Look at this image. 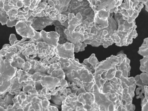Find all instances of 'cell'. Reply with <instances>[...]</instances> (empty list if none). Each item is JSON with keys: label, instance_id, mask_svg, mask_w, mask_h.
I'll return each instance as SVG.
<instances>
[{"label": "cell", "instance_id": "21", "mask_svg": "<svg viewBox=\"0 0 148 111\" xmlns=\"http://www.w3.org/2000/svg\"><path fill=\"white\" fill-rule=\"evenodd\" d=\"M46 16V14L44 10H43L41 13L37 15V17H43V16Z\"/></svg>", "mask_w": 148, "mask_h": 111}, {"label": "cell", "instance_id": "17", "mask_svg": "<svg viewBox=\"0 0 148 111\" xmlns=\"http://www.w3.org/2000/svg\"><path fill=\"white\" fill-rule=\"evenodd\" d=\"M10 44L11 46H13L16 43V42L18 40L16 38V36L14 34H11L10 35V38H9Z\"/></svg>", "mask_w": 148, "mask_h": 111}, {"label": "cell", "instance_id": "20", "mask_svg": "<svg viewBox=\"0 0 148 111\" xmlns=\"http://www.w3.org/2000/svg\"><path fill=\"white\" fill-rule=\"evenodd\" d=\"M48 3H47L46 2H41L40 3L38 7H42L44 10L45 8L46 7L47 5H48Z\"/></svg>", "mask_w": 148, "mask_h": 111}, {"label": "cell", "instance_id": "3", "mask_svg": "<svg viewBox=\"0 0 148 111\" xmlns=\"http://www.w3.org/2000/svg\"><path fill=\"white\" fill-rule=\"evenodd\" d=\"M41 39L39 42H43L48 44L55 49L58 45L60 35L56 31L47 32L45 30L40 31Z\"/></svg>", "mask_w": 148, "mask_h": 111}, {"label": "cell", "instance_id": "13", "mask_svg": "<svg viewBox=\"0 0 148 111\" xmlns=\"http://www.w3.org/2000/svg\"><path fill=\"white\" fill-rule=\"evenodd\" d=\"M42 0H33L30 6V10L31 11H35L38 7Z\"/></svg>", "mask_w": 148, "mask_h": 111}, {"label": "cell", "instance_id": "14", "mask_svg": "<svg viewBox=\"0 0 148 111\" xmlns=\"http://www.w3.org/2000/svg\"><path fill=\"white\" fill-rule=\"evenodd\" d=\"M140 75V79L145 86H148V74L143 73Z\"/></svg>", "mask_w": 148, "mask_h": 111}, {"label": "cell", "instance_id": "7", "mask_svg": "<svg viewBox=\"0 0 148 111\" xmlns=\"http://www.w3.org/2000/svg\"><path fill=\"white\" fill-rule=\"evenodd\" d=\"M68 24L67 29L71 33H73L78 26L82 25V22L76 17L74 14L70 13L68 15Z\"/></svg>", "mask_w": 148, "mask_h": 111}, {"label": "cell", "instance_id": "12", "mask_svg": "<svg viewBox=\"0 0 148 111\" xmlns=\"http://www.w3.org/2000/svg\"><path fill=\"white\" fill-rule=\"evenodd\" d=\"M141 102L142 111H148V93L145 94Z\"/></svg>", "mask_w": 148, "mask_h": 111}, {"label": "cell", "instance_id": "23", "mask_svg": "<svg viewBox=\"0 0 148 111\" xmlns=\"http://www.w3.org/2000/svg\"><path fill=\"white\" fill-rule=\"evenodd\" d=\"M76 16L78 19L80 20V21H82L83 20V16L80 13H77V14H76Z\"/></svg>", "mask_w": 148, "mask_h": 111}, {"label": "cell", "instance_id": "25", "mask_svg": "<svg viewBox=\"0 0 148 111\" xmlns=\"http://www.w3.org/2000/svg\"><path fill=\"white\" fill-rule=\"evenodd\" d=\"M50 7H51V6H50V5H47V6L46 7L45 9L44 10V11H47V10H48V9H49V8H50Z\"/></svg>", "mask_w": 148, "mask_h": 111}, {"label": "cell", "instance_id": "8", "mask_svg": "<svg viewBox=\"0 0 148 111\" xmlns=\"http://www.w3.org/2000/svg\"><path fill=\"white\" fill-rule=\"evenodd\" d=\"M136 81V85H137L138 88L136 90V93L137 96L136 99H142V101L145 98L143 94H145V85L143 84L142 81L140 79V75H137L134 78Z\"/></svg>", "mask_w": 148, "mask_h": 111}, {"label": "cell", "instance_id": "16", "mask_svg": "<svg viewBox=\"0 0 148 111\" xmlns=\"http://www.w3.org/2000/svg\"><path fill=\"white\" fill-rule=\"evenodd\" d=\"M20 21V20L18 19V18L14 21H11L10 19H8L7 23H6L7 26L8 27H12L14 26H15V27L16 24L18 23V22Z\"/></svg>", "mask_w": 148, "mask_h": 111}, {"label": "cell", "instance_id": "24", "mask_svg": "<svg viewBox=\"0 0 148 111\" xmlns=\"http://www.w3.org/2000/svg\"><path fill=\"white\" fill-rule=\"evenodd\" d=\"M23 10L25 11V12H28L30 11V8L28 7H25V8H23Z\"/></svg>", "mask_w": 148, "mask_h": 111}, {"label": "cell", "instance_id": "1", "mask_svg": "<svg viewBox=\"0 0 148 111\" xmlns=\"http://www.w3.org/2000/svg\"><path fill=\"white\" fill-rule=\"evenodd\" d=\"M32 21H20L15 26L17 33L23 38L33 39L35 36V29L32 27Z\"/></svg>", "mask_w": 148, "mask_h": 111}, {"label": "cell", "instance_id": "11", "mask_svg": "<svg viewBox=\"0 0 148 111\" xmlns=\"http://www.w3.org/2000/svg\"><path fill=\"white\" fill-rule=\"evenodd\" d=\"M0 21L2 25L6 24L8 21L9 19V16L7 14V12L5 11L4 9L0 8Z\"/></svg>", "mask_w": 148, "mask_h": 111}, {"label": "cell", "instance_id": "6", "mask_svg": "<svg viewBox=\"0 0 148 111\" xmlns=\"http://www.w3.org/2000/svg\"><path fill=\"white\" fill-rule=\"evenodd\" d=\"M64 33L68 41L73 44L83 42L85 41L84 35L79 30H75L73 33H71L68 29H66Z\"/></svg>", "mask_w": 148, "mask_h": 111}, {"label": "cell", "instance_id": "15", "mask_svg": "<svg viewBox=\"0 0 148 111\" xmlns=\"http://www.w3.org/2000/svg\"><path fill=\"white\" fill-rule=\"evenodd\" d=\"M18 9H13L11 10L9 12H7V14L8 15L9 17H14L17 18V16L18 14Z\"/></svg>", "mask_w": 148, "mask_h": 111}, {"label": "cell", "instance_id": "9", "mask_svg": "<svg viewBox=\"0 0 148 111\" xmlns=\"http://www.w3.org/2000/svg\"><path fill=\"white\" fill-rule=\"evenodd\" d=\"M58 4L55 8L59 11L60 14L67 11L71 0H57Z\"/></svg>", "mask_w": 148, "mask_h": 111}, {"label": "cell", "instance_id": "19", "mask_svg": "<svg viewBox=\"0 0 148 111\" xmlns=\"http://www.w3.org/2000/svg\"><path fill=\"white\" fill-rule=\"evenodd\" d=\"M32 0H24L23 3L24 4V8H25V7L30 8L31 4H32Z\"/></svg>", "mask_w": 148, "mask_h": 111}, {"label": "cell", "instance_id": "4", "mask_svg": "<svg viewBox=\"0 0 148 111\" xmlns=\"http://www.w3.org/2000/svg\"><path fill=\"white\" fill-rule=\"evenodd\" d=\"M37 54L41 59L49 60L54 56V49L50 47L48 44L43 42H39L36 44Z\"/></svg>", "mask_w": 148, "mask_h": 111}, {"label": "cell", "instance_id": "27", "mask_svg": "<svg viewBox=\"0 0 148 111\" xmlns=\"http://www.w3.org/2000/svg\"><path fill=\"white\" fill-rule=\"evenodd\" d=\"M47 1H49V0H47ZM52 1H55V0H52Z\"/></svg>", "mask_w": 148, "mask_h": 111}, {"label": "cell", "instance_id": "5", "mask_svg": "<svg viewBox=\"0 0 148 111\" xmlns=\"http://www.w3.org/2000/svg\"><path fill=\"white\" fill-rule=\"evenodd\" d=\"M54 21L52 20L49 16L43 17H35L32 21V27L35 30H43L47 26L52 25Z\"/></svg>", "mask_w": 148, "mask_h": 111}, {"label": "cell", "instance_id": "22", "mask_svg": "<svg viewBox=\"0 0 148 111\" xmlns=\"http://www.w3.org/2000/svg\"><path fill=\"white\" fill-rule=\"evenodd\" d=\"M48 1V3H49L50 6H51V7H54V8H55L56 5H55V3H54L53 1H52V0H49V1Z\"/></svg>", "mask_w": 148, "mask_h": 111}, {"label": "cell", "instance_id": "18", "mask_svg": "<svg viewBox=\"0 0 148 111\" xmlns=\"http://www.w3.org/2000/svg\"><path fill=\"white\" fill-rule=\"evenodd\" d=\"M68 20V16L64 14H60V18L59 21L60 23H64L65 22Z\"/></svg>", "mask_w": 148, "mask_h": 111}, {"label": "cell", "instance_id": "26", "mask_svg": "<svg viewBox=\"0 0 148 111\" xmlns=\"http://www.w3.org/2000/svg\"><path fill=\"white\" fill-rule=\"evenodd\" d=\"M78 1H83V0H78ZM87 1H88L90 2V4H91V3L92 2V0H87Z\"/></svg>", "mask_w": 148, "mask_h": 111}, {"label": "cell", "instance_id": "2", "mask_svg": "<svg viewBox=\"0 0 148 111\" xmlns=\"http://www.w3.org/2000/svg\"><path fill=\"white\" fill-rule=\"evenodd\" d=\"M74 44L66 42L64 44L58 43V47L54 49L56 55L64 59H74Z\"/></svg>", "mask_w": 148, "mask_h": 111}, {"label": "cell", "instance_id": "10", "mask_svg": "<svg viewBox=\"0 0 148 111\" xmlns=\"http://www.w3.org/2000/svg\"><path fill=\"white\" fill-rule=\"evenodd\" d=\"M140 70L143 73H146L148 74V56L144 57L143 60H140Z\"/></svg>", "mask_w": 148, "mask_h": 111}]
</instances>
